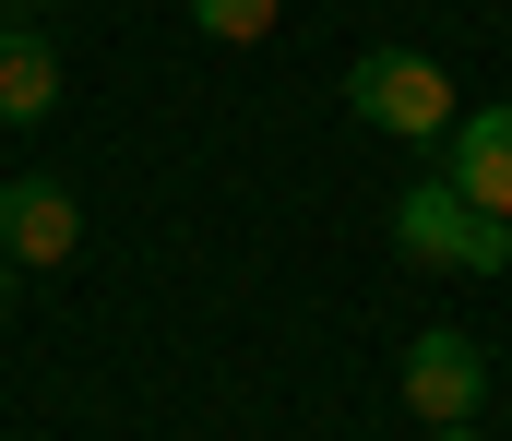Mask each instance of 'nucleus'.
<instances>
[{
  "instance_id": "20e7f679",
  "label": "nucleus",
  "mask_w": 512,
  "mask_h": 441,
  "mask_svg": "<svg viewBox=\"0 0 512 441\" xmlns=\"http://www.w3.org/2000/svg\"><path fill=\"white\" fill-rule=\"evenodd\" d=\"M72 239H84V203H72V179H0V251L24 263V275H48V263H72Z\"/></svg>"
},
{
  "instance_id": "423d86ee",
  "label": "nucleus",
  "mask_w": 512,
  "mask_h": 441,
  "mask_svg": "<svg viewBox=\"0 0 512 441\" xmlns=\"http://www.w3.org/2000/svg\"><path fill=\"white\" fill-rule=\"evenodd\" d=\"M60 108V48L36 24H0V120H48Z\"/></svg>"
},
{
  "instance_id": "6e6552de",
  "label": "nucleus",
  "mask_w": 512,
  "mask_h": 441,
  "mask_svg": "<svg viewBox=\"0 0 512 441\" xmlns=\"http://www.w3.org/2000/svg\"><path fill=\"white\" fill-rule=\"evenodd\" d=\"M36 12H48V0H0V24H36Z\"/></svg>"
},
{
  "instance_id": "9d476101",
  "label": "nucleus",
  "mask_w": 512,
  "mask_h": 441,
  "mask_svg": "<svg viewBox=\"0 0 512 441\" xmlns=\"http://www.w3.org/2000/svg\"><path fill=\"white\" fill-rule=\"evenodd\" d=\"M429 441H477V430H429Z\"/></svg>"
},
{
  "instance_id": "1a4fd4ad",
  "label": "nucleus",
  "mask_w": 512,
  "mask_h": 441,
  "mask_svg": "<svg viewBox=\"0 0 512 441\" xmlns=\"http://www.w3.org/2000/svg\"><path fill=\"white\" fill-rule=\"evenodd\" d=\"M12 275H24V263H12V251H0V310H12Z\"/></svg>"
},
{
  "instance_id": "f257e3e1",
  "label": "nucleus",
  "mask_w": 512,
  "mask_h": 441,
  "mask_svg": "<svg viewBox=\"0 0 512 441\" xmlns=\"http://www.w3.org/2000/svg\"><path fill=\"white\" fill-rule=\"evenodd\" d=\"M393 251L429 263V275H501L512 263V215H489V203L453 191V179H417V191L393 203Z\"/></svg>"
},
{
  "instance_id": "f03ea898",
  "label": "nucleus",
  "mask_w": 512,
  "mask_h": 441,
  "mask_svg": "<svg viewBox=\"0 0 512 441\" xmlns=\"http://www.w3.org/2000/svg\"><path fill=\"white\" fill-rule=\"evenodd\" d=\"M346 108L370 120V132H393V144H441L465 108H453V72L429 60V48H370L358 72H346Z\"/></svg>"
},
{
  "instance_id": "0eeeda50",
  "label": "nucleus",
  "mask_w": 512,
  "mask_h": 441,
  "mask_svg": "<svg viewBox=\"0 0 512 441\" xmlns=\"http://www.w3.org/2000/svg\"><path fill=\"white\" fill-rule=\"evenodd\" d=\"M191 36H215V48H251V36H274V0H191Z\"/></svg>"
},
{
  "instance_id": "7ed1b4c3",
  "label": "nucleus",
  "mask_w": 512,
  "mask_h": 441,
  "mask_svg": "<svg viewBox=\"0 0 512 441\" xmlns=\"http://www.w3.org/2000/svg\"><path fill=\"white\" fill-rule=\"evenodd\" d=\"M405 406H417L429 430H477V406H489V346L453 334V322H429V334L405 346Z\"/></svg>"
},
{
  "instance_id": "39448f33",
  "label": "nucleus",
  "mask_w": 512,
  "mask_h": 441,
  "mask_svg": "<svg viewBox=\"0 0 512 441\" xmlns=\"http://www.w3.org/2000/svg\"><path fill=\"white\" fill-rule=\"evenodd\" d=\"M441 155H453V167H441L453 191H477L489 215H512V108H477V120H453V132H441Z\"/></svg>"
}]
</instances>
